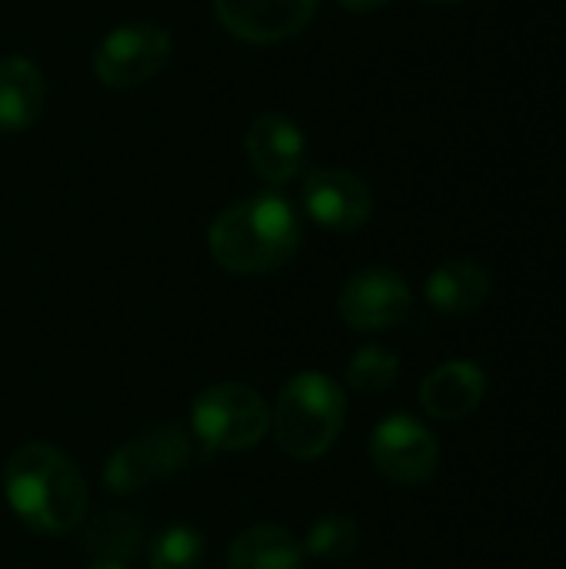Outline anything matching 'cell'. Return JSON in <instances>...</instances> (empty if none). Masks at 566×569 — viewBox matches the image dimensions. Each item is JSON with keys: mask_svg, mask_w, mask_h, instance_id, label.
I'll return each instance as SVG.
<instances>
[{"mask_svg": "<svg viewBox=\"0 0 566 569\" xmlns=\"http://www.w3.org/2000/svg\"><path fill=\"white\" fill-rule=\"evenodd\" d=\"M3 500L40 537H67L87 517V483L77 463L50 443H23L3 463Z\"/></svg>", "mask_w": 566, "mask_h": 569, "instance_id": "cell-1", "label": "cell"}, {"mask_svg": "<svg viewBox=\"0 0 566 569\" xmlns=\"http://www.w3.org/2000/svg\"><path fill=\"white\" fill-rule=\"evenodd\" d=\"M210 257L217 267L260 277L280 270L300 247V217L280 193H254L224 207L207 233Z\"/></svg>", "mask_w": 566, "mask_h": 569, "instance_id": "cell-2", "label": "cell"}, {"mask_svg": "<svg viewBox=\"0 0 566 569\" xmlns=\"http://www.w3.org/2000/svg\"><path fill=\"white\" fill-rule=\"evenodd\" d=\"M344 420H347V397L340 383L314 370L290 377L270 413L280 450L304 463L324 457L337 443Z\"/></svg>", "mask_w": 566, "mask_h": 569, "instance_id": "cell-3", "label": "cell"}, {"mask_svg": "<svg viewBox=\"0 0 566 569\" xmlns=\"http://www.w3.org/2000/svg\"><path fill=\"white\" fill-rule=\"evenodd\" d=\"M270 430V407L244 383H214L190 407V433L207 453L257 447Z\"/></svg>", "mask_w": 566, "mask_h": 569, "instance_id": "cell-4", "label": "cell"}, {"mask_svg": "<svg viewBox=\"0 0 566 569\" xmlns=\"http://www.w3.org/2000/svg\"><path fill=\"white\" fill-rule=\"evenodd\" d=\"M170 33L150 20H130L103 33L93 50V73L103 87L130 90L153 80L170 60Z\"/></svg>", "mask_w": 566, "mask_h": 569, "instance_id": "cell-5", "label": "cell"}, {"mask_svg": "<svg viewBox=\"0 0 566 569\" xmlns=\"http://www.w3.org/2000/svg\"><path fill=\"white\" fill-rule=\"evenodd\" d=\"M193 460L190 433L177 423H157L147 433L123 443L103 470V483L113 493H137L157 480L173 477Z\"/></svg>", "mask_w": 566, "mask_h": 569, "instance_id": "cell-6", "label": "cell"}, {"mask_svg": "<svg viewBox=\"0 0 566 569\" xmlns=\"http://www.w3.org/2000/svg\"><path fill=\"white\" fill-rule=\"evenodd\" d=\"M370 463L380 477L400 487L427 483L440 467V447L434 433L414 417H387L370 433Z\"/></svg>", "mask_w": 566, "mask_h": 569, "instance_id": "cell-7", "label": "cell"}, {"mask_svg": "<svg viewBox=\"0 0 566 569\" xmlns=\"http://www.w3.org/2000/svg\"><path fill=\"white\" fill-rule=\"evenodd\" d=\"M414 293L407 280L390 267H367L354 273L337 300L344 323L357 333H377L404 323L410 317Z\"/></svg>", "mask_w": 566, "mask_h": 569, "instance_id": "cell-8", "label": "cell"}, {"mask_svg": "<svg viewBox=\"0 0 566 569\" xmlns=\"http://www.w3.org/2000/svg\"><path fill=\"white\" fill-rule=\"evenodd\" d=\"M300 200L314 223L337 230V233L360 230L374 217V193L367 180L340 167H324V170L307 173Z\"/></svg>", "mask_w": 566, "mask_h": 569, "instance_id": "cell-9", "label": "cell"}, {"mask_svg": "<svg viewBox=\"0 0 566 569\" xmlns=\"http://www.w3.org/2000/svg\"><path fill=\"white\" fill-rule=\"evenodd\" d=\"M320 0H214V13L234 37L247 43H280L300 33Z\"/></svg>", "mask_w": 566, "mask_h": 569, "instance_id": "cell-10", "label": "cell"}, {"mask_svg": "<svg viewBox=\"0 0 566 569\" xmlns=\"http://www.w3.org/2000/svg\"><path fill=\"white\" fill-rule=\"evenodd\" d=\"M244 150L257 177L280 187L300 173L304 157H307V140H304V130L290 117L260 113L250 120L244 133Z\"/></svg>", "mask_w": 566, "mask_h": 569, "instance_id": "cell-11", "label": "cell"}, {"mask_svg": "<svg viewBox=\"0 0 566 569\" xmlns=\"http://www.w3.org/2000/svg\"><path fill=\"white\" fill-rule=\"evenodd\" d=\"M487 393V373L470 360H450L420 383V407L434 420L470 417Z\"/></svg>", "mask_w": 566, "mask_h": 569, "instance_id": "cell-12", "label": "cell"}, {"mask_svg": "<svg viewBox=\"0 0 566 569\" xmlns=\"http://www.w3.org/2000/svg\"><path fill=\"white\" fill-rule=\"evenodd\" d=\"M47 103L43 70L30 57H3L0 60V133L30 130Z\"/></svg>", "mask_w": 566, "mask_h": 569, "instance_id": "cell-13", "label": "cell"}, {"mask_svg": "<svg viewBox=\"0 0 566 569\" xmlns=\"http://www.w3.org/2000/svg\"><path fill=\"white\" fill-rule=\"evenodd\" d=\"M427 303L447 317H464L474 313L487 303L490 297V277L480 263L474 260H447L427 277Z\"/></svg>", "mask_w": 566, "mask_h": 569, "instance_id": "cell-14", "label": "cell"}, {"mask_svg": "<svg viewBox=\"0 0 566 569\" xmlns=\"http://www.w3.org/2000/svg\"><path fill=\"white\" fill-rule=\"evenodd\" d=\"M227 569H304V543L277 523H257L230 543Z\"/></svg>", "mask_w": 566, "mask_h": 569, "instance_id": "cell-15", "label": "cell"}, {"mask_svg": "<svg viewBox=\"0 0 566 569\" xmlns=\"http://www.w3.org/2000/svg\"><path fill=\"white\" fill-rule=\"evenodd\" d=\"M140 543H143V527L130 513H100L83 533L87 553L100 560H113V563L137 553Z\"/></svg>", "mask_w": 566, "mask_h": 569, "instance_id": "cell-16", "label": "cell"}, {"mask_svg": "<svg viewBox=\"0 0 566 569\" xmlns=\"http://www.w3.org/2000/svg\"><path fill=\"white\" fill-rule=\"evenodd\" d=\"M357 543H360V530L347 513H324L310 527V533L304 540V553H310L314 560H324V563H340V560L354 557Z\"/></svg>", "mask_w": 566, "mask_h": 569, "instance_id": "cell-17", "label": "cell"}, {"mask_svg": "<svg viewBox=\"0 0 566 569\" xmlns=\"http://www.w3.org/2000/svg\"><path fill=\"white\" fill-rule=\"evenodd\" d=\"M397 373H400V360H397L394 350H387V347H360L350 357L344 377H347L350 390H357L364 397H377V393L394 387Z\"/></svg>", "mask_w": 566, "mask_h": 569, "instance_id": "cell-18", "label": "cell"}, {"mask_svg": "<svg viewBox=\"0 0 566 569\" xmlns=\"http://www.w3.org/2000/svg\"><path fill=\"white\" fill-rule=\"evenodd\" d=\"M207 560V540L193 527H170L150 543V569H200Z\"/></svg>", "mask_w": 566, "mask_h": 569, "instance_id": "cell-19", "label": "cell"}, {"mask_svg": "<svg viewBox=\"0 0 566 569\" xmlns=\"http://www.w3.org/2000/svg\"><path fill=\"white\" fill-rule=\"evenodd\" d=\"M344 10H350V13H370V10H380L384 3H390V0H337Z\"/></svg>", "mask_w": 566, "mask_h": 569, "instance_id": "cell-20", "label": "cell"}, {"mask_svg": "<svg viewBox=\"0 0 566 569\" xmlns=\"http://www.w3.org/2000/svg\"><path fill=\"white\" fill-rule=\"evenodd\" d=\"M87 569H127L123 563H113V560H97L93 567H87Z\"/></svg>", "mask_w": 566, "mask_h": 569, "instance_id": "cell-21", "label": "cell"}, {"mask_svg": "<svg viewBox=\"0 0 566 569\" xmlns=\"http://www.w3.org/2000/svg\"><path fill=\"white\" fill-rule=\"evenodd\" d=\"M430 3H447V7H454V3H467V0H430Z\"/></svg>", "mask_w": 566, "mask_h": 569, "instance_id": "cell-22", "label": "cell"}]
</instances>
